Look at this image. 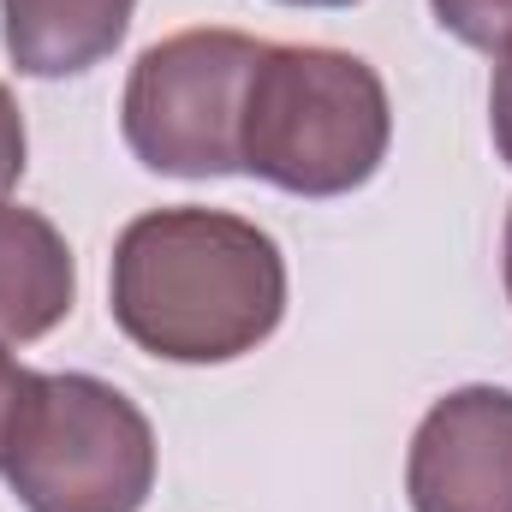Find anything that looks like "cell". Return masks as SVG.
I'll return each mask as SVG.
<instances>
[{
	"label": "cell",
	"mask_w": 512,
	"mask_h": 512,
	"mask_svg": "<svg viewBox=\"0 0 512 512\" xmlns=\"http://www.w3.org/2000/svg\"><path fill=\"white\" fill-rule=\"evenodd\" d=\"M108 310L161 364H233L286 316V256L245 215L149 209L114 239Z\"/></svg>",
	"instance_id": "cell-1"
},
{
	"label": "cell",
	"mask_w": 512,
	"mask_h": 512,
	"mask_svg": "<svg viewBox=\"0 0 512 512\" xmlns=\"http://www.w3.org/2000/svg\"><path fill=\"white\" fill-rule=\"evenodd\" d=\"M393 143L382 72L346 48L268 42L245 90L239 173L292 197H346L370 185Z\"/></svg>",
	"instance_id": "cell-2"
},
{
	"label": "cell",
	"mask_w": 512,
	"mask_h": 512,
	"mask_svg": "<svg viewBox=\"0 0 512 512\" xmlns=\"http://www.w3.org/2000/svg\"><path fill=\"white\" fill-rule=\"evenodd\" d=\"M0 477L24 512H143L155 489V429L102 376L30 370Z\"/></svg>",
	"instance_id": "cell-3"
},
{
	"label": "cell",
	"mask_w": 512,
	"mask_h": 512,
	"mask_svg": "<svg viewBox=\"0 0 512 512\" xmlns=\"http://www.w3.org/2000/svg\"><path fill=\"white\" fill-rule=\"evenodd\" d=\"M268 42L245 30H179L137 54L120 102L126 149L167 179L239 173L245 90Z\"/></svg>",
	"instance_id": "cell-4"
},
{
	"label": "cell",
	"mask_w": 512,
	"mask_h": 512,
	"mask_svg": "<svg viewBox=\"0 0 512 512\" xmlns=\"http://www.w3.org/2000/svg\"><path fill=\"white\" fill-rule=\"evenodd\" d=\"M411 512H512V393L453 387L435 399L405 453Z\"/></svg>",
	"instance_id": "cell-5"
},
{
	"label": "cell",
	"mask_w": 512,
	"mask_h": 512,
	"mask_svg": "<svg viewBox=\"0 0 512 512\" xmlns=\"http://www.w3.org/2000/svg\"><path fill=\"white\" fill-rule=\"evenodd\" d=\"M78 262L66 233L18 203H0V346H30L72 316Z\"/></svg>",
	"instance_id": "cell-6"
},
{
	"label": "cell",
	"mask_w": 512,
	"mask_h": 512,
	"mask_svg": "<svg viewBox=\"0 0 512 512\" xmlns=\"http://www.w3.org/2000/svg\"><path fill=\"white\" fill-rule=\"evenodd\" d=\"M137 0H0V42L24 78H78L131 30Z\"/></svg>",
	"instance_id": "cell-7"
},
{
	"label": "cell",
	"mask_w": 512,
	"mask_h": 512,
	"mask_svg": "<svg viewBox=\"0 0 512 512\" xmlns=\"http://www.w3.org/2000/svg\"><path fill=\"white\" fill-rule=\"evenodd\" d=\"M435 24L477 54H512V0H429Z\"/></svg>",
	"instance_id": "cell-8"
},
{
	"label": "cell",
	"mask_w": 512,
	"mask_h": 512,
	"mask_svg": "<svg viewBox=\"0 0 512 512\" xmlns=\"http://www.w3.org/2000/svg\"><path fill=\"white\" fill-rule=\"evenodd\" d=\"M24 155H30V137H24V114H18V102H12V90L0 84V203H6V191L24 179Z\"/></svg>",
	"instance_id": "cell-9"
},
{
	"label": "cell",
	"mask_w": 512,
	"mask_h": 512,
	"mask_svg": "<svg viewBox=\"0 0 512 512\" xmlns=\"http://www.w3.org/2000/svg\"><path fill=\"white\" fill-rule=\"evenodd\" d=\"M489 131H495V149L512 167V54H501L495 66V84H489Z\"/></svg>",
	"instance_id": "cell-10"
},
{
	"label": "cell",
	"mask_w": 512,
	"mask_h": 512,
	"mask_svg": "<svg viewBox=\"0 0 512 512\" xmlns=\"http://www.w3.org/2000/svg\"><path fill=\"white\" fill-rule=\"evenodd\" d=\"M24 387H30V370H18L0 346V453H6V435L18 423V405H24Z\"/></svg>",
	"instance_id": "cell-11"
},
{
	"label": "cell",
	"mask_w": 512,
	"mask_h": 512,
	"mask_svg": "<svg viewBox=\"0 0 512 512\" xmlns=\"http://www.w3.org/2000/svg\"><path fill=\"white\" fill-rule=\"evenodd\" d=\"M501 274H507V298H512V209H507V239H501Z\"/></svg>",
	"instance_id": "cell-12"
},
{
	"label": "cell",
	"mask_w": 512,
	"mask_h": 512,
	"mask_svg": "<svg viewBox=\"0 0 512 512\" xmlns=\"http://www.w3.org/2000/svg\"><path fill=\"white\" fill-rule=\"evenodd\" d=\"M280 6H358V0H280Z\"/></svg>",
	"instance_id": "cell-13"
}]
</instances>
